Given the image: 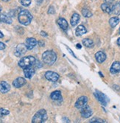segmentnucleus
<instances>
[{
	"label": "nucleus",
	"mask_w": 120,
	"mask_h": 123,
	"mask_svg": "<svg viewBox=\"0 0 120 123\" xmlns=\"http://www.w3.org/2000/svg\"><path fill=\"white\" fill-rule=\"evenodd\" d=\"M19 22L23 25H29L32 20V16L27 10H21L18 16Z\"/></svg>",
	"instance_id": "1"
},
{
	"label": "nucleus",
	"mask_w": 120,
	"mask_h": 123,
	"mask_svg": "<svg viewBox=\"0 0 120 123\" xmlns=\"http://www.w3.org/2000/svg\"><path fill=\"white\" fill-rule=\"evenodd\" d=\"M42 59H43V61L47 65L52 66L55 63L57 60V55L55 52L52 50H47L43 53Z\"/></svg>",
	"instance_id": "2"
},
{
	"label": "nucleus",
	"mask_w": 120,
	"mask_h": 123,
	"mask_svg": "<svg viewBox=\"0 0 120 123\" xmlns=\"http://www.w3.org/2000/svg\"><path fill=\"white\" fill-rule=\"evenodd\" d=\"M47 119V114L44 109H41L32 117V123H43Z\"/></svg>",
	"instance_id": "3"
},
{
	"label": "nucleus",
	"mask_w": 120,
	"mask_h": 123,
	"mask_svg": "<svg viewBox=\"0 0 120 123\" xmlns=\"http://www.w3.org/2000/svg\"><path fill=\"white\" fill-rule=\"evenodd\" d=\"M36 61V60L33 56L29 55V56L23 57L22 58H21L18 62V66L21 67V68L24 69L27 66H31L32 65L35 64Z\"/></svg>",
	"instance_id": "4"
},
{
	"label": "nucleus",
	"mask_w": 120,
	"mask_h": 123,
	"mask_svg": "<svg viewBox=\"0 0 120 123\" xmlns=\"http://www.w3.org/2000/svg\"><path fill=\"white\" fill-rule=\"evenodd\" d=\"M94 95L96 97V99H98V101H99L102 105H104V106L107 105L109 99L106 95H105L103 93H102L101 92H99V91H96V92L94 93Z\"/></svg>",
	"instance_id": "5"
},
{
	"label": "nucleus",
	"mask_w": 120,
	"mask_h": 123,
	"mask_svg": "<svg viewBox=\"0 0 120 123\" xmlns=\"http://www.w3.org/2000/svg\"><path fill=\"white\" fill-rule=\"evenodd\" d=\"M45 77L46 79L49 81H51V82H57L59 79V74L56 72H52V71H47L46 73H45Z\"/></svg>",
	"instance_id": "6"
},
{
	"label": "nucleus",
	"mask_w": 120,
	"mask_h": 123,
	"mask_svg": "<svg viewBox=\"0 0 120 123\" xmlns=\"http://www.w3.org/2000/svg\"><path fill=\"white\" fill-rule=\"evenodd\" d=\"M27 47L26 46V44L24 43H19L18 45L16 47V51H15V55L17 57H21V55H24L27 51Z\"/></svg>",
	"instance_id": "7"
},
{
	"label": "nucleus",
	"mask_w": 120,
	"mask_h": 123,
	"mask_svg": "<svg viewBox=\"0 0 120 123\" xmlns=\"http://www.w3.org/2000/svg\"><path fill=\"white\" fill-rule=\"evenodd\" d=\"M88 100H89L88 97H85V96H82V97H79L78 99L75 103V107L77 108H78V109H81L82 108L87 105Z\"/></svg>",
	"instance_id": "8"
},
{
	"label": "nucleus",
	"mask_w": 120,
	"mask_h": 123,
	"mask_svg": "<svg viewBox=\"0 0 120 123\" xmlns=\"http://www.w3.org/2000/svg\"><path fill=\"white\" fill-rule=\"evenodd\" d=\"M92 109L89 105H85L80 109V114L83 118H89L92 115Z\"/></svg>",
	"instance_id": "9"
},
{
	"label": "nucleus",
	"mask_w": 120,
	"mask_h": 123,
	"mask_svg": "<svg viewBox=\"0 0 120 123\" xmlns=\"http://www.w3.org/2000/svg\"><path fill=\"white\" fill-rule=\"evenodd\" d=\"M26 46L28 49H32L37 44V41L34 38H28L26 39Z\"/></svg>",
	"instance_id": "10"
},
{
	"label": "nucleus",
	"mask_w": 120,
	"mask_h": 123,
	"mask_svg": "<svg viewBox=\"0 0 120 123\" xmlns=\"http://www.w3.org/2000/svg\"><path fill=\"white\" fill-rule=\"evenodd\" d=\"M106 55L105 52H103L102 51H99L97 52L95 54V58L96 60V61L100 63H103L105 60H106Z\"/></svg>",
	"instance_id": "11"
},
{
	"label": "nucleus",
	"mask_w": 120,
	"mask_h": 123,
	"mask_svg": "<svg viewBox=\"0 0 120 123\" xmlns=\"http://www.w3.org/2000/svg\"><path fill=\"white\" fill-rule=\"evenodd\" d=\"M26 83V80L23 77H17L16 79L14 80V81L13 82V85L15 88H21V86H23L24 84Z\"/></svg>",
	"instance_id": "12"
},
{
	"label": "nucleus",
	"mask_w": 120,
	"mask_h": 123,
	"mask_svg": "<svg viewBox=\"0 0 120 123\" xmlns=\"http://www.w3.org/2000/svg\"><path fill=\"white\" fill-rule=\"evenodd\" d=\"M24 76L26 78L30 79L35 74V69L32 68V66H27L24 69Z\"/></svg>",
	"instance_id": "13"
},
{
	"label": "nucleus",
	"mask_w": 120,
	"mask_h": 123,
	"mask_svg": "<svg viewBox=\"0 0 120 123\" xmlns=\"http://www.w3.org/2000/svg\"><path fill=\"white\" fill-rule=\"evenodd\" d=\"M110 72L111 74H116L120 72V62L119 61H115L113 63V64L111 66Z\"/></svg>",
	"instance_id": "14"
},
{
	"label": "nucleus",
	"mask_w": 120,
	"mask_h": 123,
	"mask_svg": "<svg viewBox=\"0 0 120 123\" xmlns=\"http://www.w3.org/2000/svg\"><path fill=\"white\" fill-rule=\"evenodd\" d=\"M57 23L58 25L60 26V27L61 29H63V30H66L68 29V22L67 21L63 18H59L58 20H57Z\"/></svg>",
	"instance_id": "15"
},
{
	"label": "nucleus",
	"mask_w": 120,
	"mask_h": 123,
	"mask_svg": "<svg viewBox=\"0 0 120 123\" xmlns=\"http://www.w3.org/2000/svg\"><path fill=\"white\" fill-rule=\"evenodd\" d=\"M10 90V86L5 81H2L0 83V92L3 94L8 92Z\"/></svg>",
	"instance_id": "16"
},
{
	"label": "nucleus",
	"mask_w": 120,
	"mask_h": 123,
	"mask_svg": "<svg viewBox=\"0 0 120 123\" xmlns=\"http://www.w3.org/2000/svg\"><path fill=\"white\" fill-rule=\"evenodd\" d=\"M50 98L54 101H60L62 100V95L60 91H54L50 94Z\"/></svg>",
	"instance_id": "17"
},
{
	"label": "nucleus",
	"mask_w": 120,
	"mask_h": 123,
	"mask_svg": "<svg viewBox=\"0 0 120 123\" xmlns=\"http://www.w3.org/2000/svg\"><path fill=\"white\" fill-rule=\"evenodd\" d=\"M80 15L78 13H74L72 15V18L70 19V24H71V25L72 27H74V26L77 25L78 24L79 21H80Z\"/></svg>",
	"instance_id": "18"
},
{
	"label": "nucleus",
	"mask_w": 120,
	"mask_h": 123,
	"mask_svg": "<svg viewBox=\"0 0 120 123\" xmlns=\"http://www.w3.org/2000/svg\"><path fill=\"white\" fill-rule=\"evenodd\" d=\"M86 33V29L83 25H79L75 30V34L77 36H81Z\"/></svg>",
	"instance_id": "19"
},
{
	"label": "nucleus",
	"mask_w": 120,
	"mask_h": 123,
	"mask_svg": "<svg viewBox=\"0 0 120 123\" xmlns=\"http://www.w3.org/2000/svg\"><path fill=\"white\" fill-rule=\"evenodd\" d=\"M101 8L103 12L106 13H111V9H112V5L111 4H109V3H103L101 5Z\"/></svg>",
	"instance_id": "20"
},
{
	"label": "nucleus",
	"mask_w": 120,
	"mask_h": 123,
	"mask_svg": "<svg viewBox=\"0 0 120 123\" xmlns=\"http://www.w3.org/2000/svg\"><path fill=\"white\" fill-rule=\"evenodd\" d=\"M111 13L116 15V16L120 15V2H116V4L112 5Z\"/></svg>",
	"instance_id": "21"
},
{
	"label": "nucleus",
	"mask_w": 120,
	"mask_h": 123,
	"mask_svg": "<svg viewBox=\"0 0 120 123\" xmlns=\"http://www.w3.org/2000/svg\"><path fill=\"white\" fill-rule=\"evenodd\" d=\"M0 21H2L5 24L10 25L12 23V18H10V16H9L6 14H2L0 16Z\"/></svg>",
	"instance_id": "22"
},
{
	"label": "nucleus",
	"mask_w": 120,
	"mask_h": 123,
	"mask_svg": "<svg viewBox=\"0 0 120 123\" xmlns=\"http://www.w3.org/2000/svg\"><path fill=\"white\" fill-rule=\"evenodd\" d=\"M120 21V19L118 17H112L109 20V24H110V26L111 27H115Z\"/></svg>",
	"instance_id": "23"
},
{
	"label": "nucleus",
	"mask_w": 120,
	"mask_h": 123,
	"mask_svg": "<svg viewBox=\"0 0 120 123\" xmlns=\"http://www.w3.org/2000/svg\"><path fill=\"white\" fill-rule=\"evenodd\" d=\"M83 44L85 47L91 48L94 46V41L89 38H85L83 40Z\"/></svg>",
	"instance_id": "24"
},
{
	"label": "nucleus",
	"mask_w": 120,
	"mask_h": 123,
	"mask_svg": "<svg viewBox=\"0 0 120 123\" xmlns=\"http://www.w3.org/2000/svg\"><path fill=\"white\" fill-rule=\"evenodd\" d=\"M82 14L84 17H86V18H90L92 16V13L89 10L85 9V8H83L82 10Z\"/></svg>",
	"instance_id": "25"
},
{
	"label": "nucleus",
	"mask_w": 120,
	"mask_h": 123,
	"mask_svg": "<svg viewBox=\"0 0 120 123\" xmlns=\"http://www.w3.org/2000/svg\"><path fill=\"white\" fill-rule=\"evenodd\" d=\"M9 114H10V111L8 110L4 109V108H0V118L4 116L8 115Z\"/></svg>",
	"instance_id": "26"
},
{
	"label": "nucleus",
	"mask_w": 120,
	"mask_h": 123,
	"mask_svg": "<svg viewBox=\"0 0 120 123\" xmlns=\"http://www.w3.org/2000/svg\"><path fill=\"white\" fill-rule=\"evenodd\" d=\"M89 122H92V123H103V122H105V120L103 119H98V118H93L91 119Z\"/></svg>",
	"instance_id": "27"
},
{
	"label": "nucleus",
	"mask_w": 120,
	"mask_h": 123,
	"mask_svg": "<svg viewBox=\"0 0 120 123\" xmlns=\"http://www.w3.org/2000/svg\"><path fill=\"white\" fill-rule=\"evenodd\" d=\"M21 3L24 7H28L31 4V0H21Z\"/></svg>",
	"instance_id": "28"
},
{
	"label": "nucleus",
	"mask_w": 120,
	"mask_h": 123,
	"mask_svg": "<svg viewBox=\"0 0 120 123\" xmlns=\"http://www.w3.org/2000/svg\"><path fill=\"white\" fill-rule=\"evenodd\" d=\"M54 12H55V10H54V8L52 6L49 7V10H48V13H49V14H54Z\"/></svg>",
	"instance_id": "29"
},
{
	"label": "nucleus",
	"mask_w": 120,
	"mask_h": 123,
	"mask_svg": "<svg viewBox=\"0 0 120 123\" xmlns=\"http://www.w3.org/2000/svg\"><path fill=\"white\" fill-rule=\"evenodd\" d=\"M5 47H6L5 44L4 43H2V42L0 41V50H3V49H5Z\"/></svg>",
	"instance_id": "30"
},
{
	"label": "nucleus",
	"mask_w": 120,
	"mask_h": 123,
	"mask_svg": "<svg viewBox=\"0 0 120 123\" xmlns=\"http://www.w3.org/2000/svg\"><path fill=\"white\" fill-rule=\"evenodd\" d=\"M114 1V0H105V2L106 3H109V4L113 3Z\"/></svg>",
	"instance_id": "31"
},
{
	"label": "nucleus",
	"mask_w": 120,
	"mask_h": 123,
	"mask_svg": "<svg viewBox=\"0 0 120 123\" xmlns=\"http://www.w3.org/2000/svg\"><path fill=\"white\" fill-rule=\"evenodd\" d=\"M41 36H47V33H46V32H43V31L41 32Z\"/></svg>",
	"instance_id": "32"
},
{
	"label": "nucleus",
	"mask_w": 120,
	"mask_h": 123,
	"mask_svg": "<svg viewBox=\"0 0 120 123\" xmlns=\"http://www.w3.org/2000/svg\"><path fill=\"white\" fill-rule=\"evenodd\" d=\"M42 2H43V0H36V2H37L38 5L41 4V3H42Z\"/></svg>",
	"instance_id": "33"
},
{
	"label": "nucleus",
	"mask_w": 120,
	"mask_h": 123,
	"mask_svg": "<svg viewBox=\"0 0 120 123\" xmlns=\"http://www.w3.org/2000/svg\"><path fill=\"white\" fill-rule=\"evenodd\" d=\"M76 47H77L78 49H81L82 47H81V45H80V43H78V44H77V46H76Z\"/></svg>",
	"instance_id": "34"
},
{
	"label": "nucleus",
	"mask_w": 120,
	"mask_h": 123,
	"mask_svg": "<svg viewBox=\"0 0 120 123\" xmlns=\"http://www.w3.org/2000/svg\"><path fill=\"white\" fill-rule=\"evenodd\" d=\"M4 37V35L2 34V32L0 31V38H3Z\"/></svg>",
	"instance_id": "35"
},
{
	"label": "nucleus",
	"mask_w": 120,
	"mask_h": 123,
	"mask_svg": "<svg viewBox=\"0 0 120 123\" xmlns=\"http://www.w3.org/2000/svg\"><path fill=\"white\" fill-rule=\"evenodd\" d=\"M117 44L119 46H120V38H119L118 40H117Z\"/></svg>",
	"instance_id": "36"
},
{
	"label": "nucleus",
	"mask_w": 120,
	"mask_h": 123,
	"mask_svg": "<svg viewBox=\"0 0 120 123\" xmlns=\"http://www.w3.org/2000/svg\"><path fill=\"white\" fill-rule=\"evenodd\" d=\"M2 1H3V2H8L9 0H2Z\"/></svg>",
	"instance_id": "37"
},
{
	"label": "nucleus",
	"mask_w": 120,
	"mask_h": 123,
	"mask_svg": "<svg viewBox=\"0 0 120 123\" xmlns=\"http://www.w3.org/2000/svg\"><path fill=\"white\" fill-rule=\"evenodd\" d=\"M1 12H2V7H0V13H1Z\"/></svg>",
	"instance_id": "38"
},
{
	"label": "nucleus",
	"mask_w": 120,
	"mask_h": 123,
	"mask_svg": "<svg viewBox=\"0 0 120 123\" xmlns=\"http://www.w3.org/2000/svg\"><path fill=\"white\" fill-rule=\"evenodd\" d=\"M119 33L120 34V28H119Z\"/></svg>",
	"instance_id": "39"
}]
</instances>
